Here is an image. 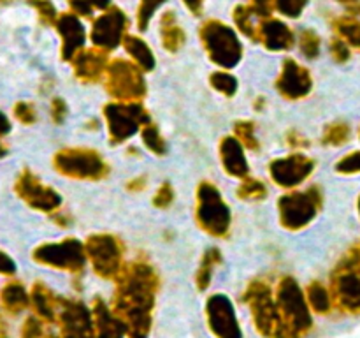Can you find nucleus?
<instances>
[{
	"mask_svg": "<svg viewBox=\"0 0 360 338\" xmlns=\"http://www.w3.org/2000/svg\"><path fill=\"white\" fill-rule=\"evenodd\" d=\"M115 294L116 315L132 338H146L151 326V310L158 277L146 261H134L120 273Z\"/></svg>",
	"mask_w": 360,
	"mask_h": 338,
	"instance_id": "obj_1",
	"label": "nucleus"
},
{
	"mask_svg": "<svg viewBox=\"0 0 360 338\" xmlns=\"http://www.w3.org/2000/svg\"><path fill=\"white\" fill-rule=\"evenodd\" d=\"M195 222L206 234L225 239L232 227V211L214 183L200 182L195 190Z\"/></svg>",
	"mask_w": 360,
	"mask_h": 338,
	"instance_id": "obj_2",
	"label": "nucleus"
},
{
	"mask_svg": "<svg viewBox=\"0 0 360 338\" xmlns=\"http://www.w3.org/2000/svg\"><path fill=\"white\" fill-rule=\"evenodd\" d=\"M207 58L220 69H234L243 60V42L238 32L220 20H206L199 30Z\"/></svg>",
	"mask_w": 360,
	"mask_h": 338,
	"instance_id": "obj_3",
	"label": "nucleus"
},
{
	"mask_svg": "<svg viewBox=\"0 0 360 338\" xmlns=\"http://www.w3.org/2000/svg\"><path fill=\"white\" fill-rule=\"evenodd\" d=\"M53 168L58 175L77 182H101L111 173L97 150L83 146L62 148L53 155Z\"/></svg>",
	"mask_w": 360,
	"mask_h": 338,
	"instance_id": "obj_4",
	"label": "nucleus"
},
{
	"mask_svg": "<svg viewBox=\"0 0 360 338\" xmlns=\"http://www.w3.org/2000/svg\"><path fill=\"white\" fill-rule=\"evenodd\" d=\"M323 196L319 187L308 190H292L278 199V218L287 231H302L316 218L322 210Z\"/></svg>",
	"mask_w": 360,
	"mask_h": 338,
	"instance_id": "obj_5",
	"label": "nucleus"
},
{
	"mask_svg": "<svg viewBox=\"0 0 360 338\" xmlns=\"http://www.w3.org/2000/svg\"><path fill=\"white\" fill-rule=\"evenodd\" d=\"M105 92L112 101L141 102L146 97L144 70L132 60L112 58L104 74Z\"/></svg>",
	"mask_w": 360,
	"mask_h": 338,
	"instance_id": "obj_6",
	"label": "nucleus"
},
{
	"mask_svg": "<svg viewBox=\"0 0 360 338\" xmlns=\"http://www.w3.org/2000/svg\"><path fill=\"white\" fill-rule=\"evenodd\" d=\"M108 137L111 144H122L141 132L146 123L151 122L150 113L141 102L111 101L102 109Z\"/></svg>",
	"mask_w": 360,
	"mask_h": 338,
	"instance_id": "obj_7",
	"label": "nucleus"
},
{
	"mask_svg": "<svg viewBox=\"0 0 360 338\" xmlns=\"http://www.w3.org/2000/svg\"><path fill=\"white\" fill-rule=\"evenodd\" d=\"M88 261L94 266L95 273L102 278H118L123 271V243L118 236L111 232H94L84 239Z\"/></svg>",
	"mask_w": 360,
	"mask_h": 338,
	"instance_id": "obj_8",
	"label": "nucleus"
},
{
	"mask_svg": "<svg viewBox=\"0 0 360 338\" xmlns=\"http://www.w3.org/2000/svg\"><path fill=\"white\" fill-rule=\"evenodd\" d=\"M245 299L250 305V308H252L257 327H259V331L264 337L292 338L288 334L287 327H285L283 320H281L280 312H278V305L274 303L267 284H264L260 280L252 282L248 291H246Z\"/></svg>",
	"mask_w": 360,
	"mask_h": 338,
	"instance_id": "obj_9",
	"label": "nucleus"
},
{
	"mask_svg": "<svg viewBox=\"0 0 360 338\" xmlns=\"http://www.w3.org/2000/svg\"><path fill=\"white\" fill-rule=\"evenodd\" d=\"M276 305L281 320H283L285 327L292 338L302 331L309 330L311 315H309L308 301H306L297 282L292 277L281 278L280 284H278Z\"/></svg>",
	"mask_w": 360,
	"mask_h": 338,
	"instance_id": "obj_10",
	"label": "nucleus"
},
{
	"mask_svg": "<svg viewBox=\"0 0 360 338\" xmlns=\"http://www.w3.org/2000/svg\"><path fill=\"white\" fill-rule=\"evenodd\" d=\"M32 259L42 266L53 268V270L70 271L79 273L86 264V249L84 243L77 238H63L62 242L42 243L35 246L32 252Z\"/></svg>",
	"mask_w": 360,
	"mask_h": 338,
	"instance_id": "obj_11",
	"label": "nucleus"
},
{
	"mask_svg": "<svg viewBox=\"0 0 360 338\" xmlns=\"http://www.w3.org/2000/svg\"><path fill=\"white\" fill-rule=\"evenodd\" d=\"M333 294L341 308L348 312L360 310V242L334 270Z\"/></svg>",
	"mask_w": 360,
	"mask_h": 338,
	"instance_id": "obj_12",
	"label": "nucleus"
},
{
	"mask_svg": "<svg viewBox=\"0 0 360 338\" xmlns=\"http://www.w3.org/2000/svg\"><path fill=\"white\" fill-rule=\"evenodd\" d=\"M14 192L32 210L41 213H55L62 206V196L53 187L46 185L35 173L23 169L14 183Z\"/></svg>",
	"mask_w": 360,
	"mask_h": 338,
	"instance_id": "obj_13",
	"label": "nucleus"
},
{
	"mask_svg": "<svg viewBox=\"0 0 360 338\" xmlns=\"http://www.w3.org/2000/svg\"><path fill=\"white\" fill-rule=\"evenodd\" d=\"M127 30H129V18L120 7L111 6L109 9L102 11L101 16L94 20L91 25L90 39L95 48L112 51L123 44Z\"/></svg>",
	"mask_w": 360,
	"mask_h": 338,
	"instance_id": "obj_14",
	"label": "nucleus"
},
{
	"mask_svg": "<svg viewBox=\"0 0 360 338\" xmlns=\"http://www.w3.org/2000/svg\"><path fill=\"white\" fill-rule=\"evenodd\" d=\"M315 171V161L304 154H290L274 158L269 164V176L281 189H295L304 183Z\"/></svg>",
	"mask_w": 360,
	"mask_h": 338,
	"instance_id": "obj_15",
	"label": "nucleus"
},
{
	"mask_svg": "<svg viewBox=\"0 0 360 338\" xmlns=\"http://www.w3.org/2000/svg\"><path fill=\"white\" fill-rule=\"evenodd\" d=\"M276 92L287 101H301L313 90L311 73L294 58H285L276 77Z\"/></svg>",
	"mask_w": 360,
	"mask_h": 338,
	"instance_id": "obj_16",
	"label": "nucleus"
},
{
	"mask_svg": "<svg viewBox=\"0 0 360 338\" xmlns=\"http://www.w3.org/2000/svg\"><path fill=\"white\" fill-rule=\"evenodd\" d=\"M207 324L218 338H241L238 317L234 306L227 296L214 294L207 299L206 305Z\"/></svg>",
	"mask_w": 360,
	"mask_h": 338,
	"instance_id": "obj_17",
	"label": "nucleus"
},
{
	"mask_svg": "<svg viewBox=\"0 0 360 338\" xmlns=\"http://www.w3.org/2000/svg\"><path fill=\"white\" fill-rule=\"evenodd\" d=\"M56 315L62 327V338H94V320L84 305L60 299Z\"/></svg>",
	"mask_w": 360,
	"mask_h": 338,
	"instance_id": "obj_18",
	"label": "nucleus"
},
{
	"mask_svg": "<svg viewBox=\"0 0 360 338\" xmlns=\"http://www.w3.org/2000/svg\"><path fill=\"white\" fill-rule=\"evenodd\" d=\"M55 28L62 41V46H60L62 60L70 62L81 49H84V42H86V32L81 23V18L74 13L58 14Z\"/></svg>",
	"mask_w": 360,
	"mask_h": 338,
	"instance_id": "obj_19",
	"label": "nucleus"
},
{
	"mask_svg": "<svg viewBox=\"0 0 360 338\" xmlns=\"http://www.w3.org/2000/svg\"><path fill=\"white\" fill-rule=\"evenodd\" d=\"M109 62L108 51L98 48H84L70 60V65H72L74 76L77 81L84 84L97 83V81L104 80L105 69H108Z\"/></svg>",
	"mask_w": 360,
	"mask_h": 338,
	"instance_id": "obj_20",
	"label": "nucleus"
},
{
	"mask_svg": "<svg viewBox=\"0 0 360 338\" xmlns=\"http://www.w3.org/2000/svg\"><path fill=\"white\" fill-rule=\"evenodd\" d=\"M259 42L269 51H288V49L294 48L295 35L285 21L267 16L260 21Z\"/></svg>",
	"mask_w": 360,
	"mask_h": 338,
	"instance_id": "obj_21",
	"label": "nucleus"
},
{
	"mask_svg": "<svg viewBox=\"0 0 360 338\" xmlns=\"http://www.w3.org/2000/svg\"><path fill=\"white\" fill-rule=\"evenodd\" d=\"M246 148L234 136H225L218 144V155L224 171L232 178H246L250 173L248 158L245 155Z\"/></svg>",
	"mask_w": 360,
	"mask_h": 338,
	"instance_id": "obj_22",
	"label": "nucleus"
},
{
	"mask_svg": "<svg viewBox=\"0 0 360 338\" xmlns=\"http://www.w3.org/2000/svg\"><path fill=\"white\" fill-rule=\"evenodd\" d=\"M160 41L162 48L169 53H178L186 41V34L179 25L174 11H167L160 18Z\"/></svg>",
	"mask_w": 360,
	"mask_h": 338,
	"instance_id": "obj_23",
	"label": "nucleus"
},
{
	"mask_svg": "<svg viewBox=\"0 0 360 338\" xmlns=\"http://www.w3.org/2000/svg\"><path fill=\"white\" fill-rule=\"evenodd\" d=\"M94 327L95 338H122L125 330L122 320L116 319L101 299L94 306Z\"/></svg>",
	"mask_w": 360,
	"mask_h": 338,
	"instance_id": "obj_24",
	"label": "nucleus"
},
{
	"mask_svg": "<svg viewBox=\"0 0 360 338\" xmlns=\"http://www.w3.org/2000/svg\"><path fill=\"white\" fill-rule=\"evenodd\" d=\"M232 18H234L236 28H238L243 35L252 39L253 42H259L260 21L267 16H264L262 13H259L252 4H241V6L234 7V11H232Z\"/></svg>",
	"mask_w": 360,
	"mask_h": 338,
	"instance_id": "obj_25",
	"label": "nucleus"
},
{
	"mask_svg": "<svg viewBox=\"0 0 360 338\" xmlns=\"http://www.w3.org/2000/svg\"><path fill=\"white\" fill-rule=\"evenodd\" d=\"M123 48L129 53L130 60H132L136 65H139L144 73H151L157 65V60H155L153 49L148 46V42L144 39H141L139 35L127 34L123 39Z\"/></svg>",
	"mask_w": 360,
	"mask_h": 338,
	"instance_id": "obj_26",
	"label": "nucleus"
},
{
	"mask_svg": "<svg viewBox=\"0 0 360 338\" xmlns=\"http://www.w3.org/2000/svg\"><path fill=\"white\" fill-rule=\"evenodd\" d=\"M30 301H32V306H34V310L37 312V317H41V319L44 320L56 319L60 299H56L55 294H53L46 285H42L41 282H37V284L32 287Z\"/></svg>",
	"mask_w": 360,
	"mask_h": 338,
	"instance_id": "obj_27",
	"label": "nucleus"
},
{
	"mask_svg": "<svg viewBox=\"0 0 360 338\" xmlns=\"http://www.w3.org/2000/svg\"><path fill=\"white\" fill-rule=\"evenodd\" d=\"M0 303H2L4 310L9 313H20L30 303V296L27 294L23 285L20 282H9L0 291Z\"/></svg>",
	"mask_w": 360,
	"mask_h": 338,
	"instance_id": "obj_28",
	"label": "nucleus"
},
{
	"mask_svg": "<svg viewBox=\"0 0 360 338\" xmlns=\"http://www.w3.org/2000/svg\"><path fill=\"white\" fill-rule=\"evenodd\" d=\"M221 263V254L217 246H211V249L206 250L202 261H200V268L195 275V284L200 291L210 287L211 275H213L214 268Z\"/></svg>",
	"mask_w": 360,
	"mask_h": 338,
	"instance_id": "obj_29",
	"label": "nucleus"
},
{
	"mask_svg": "<svg viewBox=\"0 0 360 338\" xmlns=\"http://www.w3.org/2000/svg\"><path fill=\"white\" fill-rule=\"evenodd\" d=\"M334 30L338 37L343 39L348 46L360 49V21L352 16H341L334 21Z\"/></svg>",
	"mask_w": 360,
	"mask_h": 338,
	"instance_id": "obj_30",
	"label": "nucleus"
},
{
	"mask_svg": "<svg viewBox=\"0 0 360 338\" xmlns=\"http://www.w3.org/2000/svg\"><path fill=\"white\" fill-rule=\"evenodd\" d=\"M236 194L241 201H250V203H257V201L266 199L267 196V187L262 180L259 178H243V182L239 183V187L236 189Z\"/></svg>",
	"mask_w": 360,
	"mask_h": 338,
	"instance_id": "obj_31",
	"label": "nucleus"
},
{
	"mask_svg": "<svg viewBox=\"0 0 360 338\" xmlns=\"http://www.w3.org/2000/svg\"><path fill=\"white\" fill-rule=\"evenodd\" d=\"M141 137H143V143L148 150L151 151L157 157H162L167 151V143H165L164 136L160 134L158 127L153 122L146 123V125L141 129Z\"/></svg>",
	"mask_w": 360,
	"mask_h": 338,
	"instance_id": "obj_32",
	"label": "nucleus"
},
{
	"mask_svg": "<svg viewBox=\"0 0 360 338\" xmlns=\"http://www.w3.org/2000/svg\"><path fill=\"white\" fill-rule=\"evenodd\" d=\"M210 84L218 92V94L225 95V97H234L238 94L239 81L234 74H231L229 70H214L210 76Z\"/></svg>",
	"mask_w": 360,
	"mask_h": 338,
	"instance_id": "obj_33",
	"label": "nucleus"
},
{
	"mask_svg": "<svg viewBox=\"0 0 360 338\" xmlns=\"http://www.w3.org/2000/svg\"><path fill=\"white\" fill-rule=\"evenodd\" d=\"M234 137L246 148V150H260L259 137L255 134V123L252 120H239L234 123Z\"/></svg>",
	"mask_w": 360,
	"mask_h": 338,
	"instance_id": "obj_34",
	"label": "nucleus"
},
{
	"mask_svg": "<svg viewBox=\"0 0 360 338\" xmlns=\"http://www.w3.org/2000/svg\"><path fill=\"white\" fill-rule=\"evenodd\" d=\"M350 125L345 122H334L326 127L322 136V143L327 146H341L350 139Z\"/></svg>",
	"mask_w": 360,
	"mask_h": 338,
	"instance_id": "obj_35",
	"label": "nucleus"
},
{
	"mask_svg": "<svg viewBox=\"0 0 360 338\" xmlns=\"http://www.w3.org/2000/svg\"><path fill=\"white\" fill-rule=\"evenodd\" d=\"M70 13L79 18H91L97 11H105L111 7V0H67Z\"/></svg>",
	"mask_w": 360,
	"mask_h": 338,
	"instance_id": "obj_36",
	"label": "nucleus"
},
{
	"mask_svg": "<svg viewBox=\"0 0 360 338\" xmlns=\"http://www.w3.org/2000/svg\"><path fill=\"white\" fill-rule=\"evenodd\" d=\"M299 48L301 53L309 60H315L320 55V48H322V39L316 34L313 28H304V30L299 34Z\"/></svg>",
	"mask_w": 360,
	"mask_h": 338,
	"instance_id": "obj_37",
	"label": "nucleus"
},
{
	"mask_svg": "<svg viewBox=\"0 0 360 338\" xmlns=\"http://www.w3.org/2000/svg\"><path fill=\"white\" fill-rule=\"evenodd\" d=\"M165 2H167V0H139L136 18H137V28H139L141 32L148 30L153 16Z\"/></svg>",
	"mask_w": 360,
	"mask_h": 338,
	"instance_id": "obj_38",
	"label": "nucleus"
},
{
	"mask_svg": "<svg viewBox=\"0 0 360 338\" xmlns=\"http://www.w3.org/2000/svg\"><path fill=\"white\" fill-rule=\"evenodd\" d=\"M308 301L315 312L326 313L330 308V296L320 282H313L308 287Z\"/></svg>",
	"mask_w": 360,
	"mask_h": 338,
	"instance_id": "obj_39",
	"label": "nucleus"
},
{
	"mask_svg": "<svg viewBox=\"0 0 360 338\" xmlns=\"http://www.w3.org/2000/svg\"><path fill=\"white\" fill-rule=\"evenodd\" d=\"M27 4L37 13L39 20H41L42 23L53 25V27H55L58 13H56V7L53 6L51 0H27Z\"/></svg>",
	"mask_w": 360,
	"mask_h": 338,
	"instance_id": "obj_40",
	"label": "nucleus"
},
{
	"mask_svg": "<svg viewBox=\"0 0 360 338\" xmlns=\"http://www.w3.org/2000/svg\"><path fill=\"white\" fill-rule=\"evenodd\" d=\"M21 338H55L46 330L44 319L41 317H28L21 327Z\"/></svg>",
	"mask_w": 360,
	"mask_h": 338,
	"instance_id": "obj_41",
	"label": "nucleus"
},
{
	"mask_svg": "<svg viewBox=\"0 0 360 338\" xmlns=\"http://www.w3.org/2000/svg\"><path fill=\"white\" fill-rule=\"evenodd\" d=\"M308 4L309 0H274V9L287 18H299Z\"/></svg>",
	"mask_w": 360,
	"mask_h": 338,
	"instance_id": "obj_42",
	"label": "nucleus"
},
{
	"mask_svg": "<svg viewBox=\"0 0 360 338\" xmlns=\"http://www.w3.org/2000/svg\"><path fill=\"white\" fill-rule=\"evenodd\" d=\"M334 171L340 173V175H357L360 173V150L352 151V154L340 158L334 165Z\"/></svg>",
	"mask_w": 360,
	"mask_h": 338,
	"instance_id": "obj_43",
	"label": "nucleus"
},
{
	"mask_svg": "<svg viewBox=\"0 0 360 338\" xmlns=\"http://www.w3.org/2000/svg\"><path fill=\"white\" fill-rule=\"evenodd\" d=\"M13 113L14 118L20 123H23V125H32V123H35V120H37V113H35L34 104H30V102L27 101L16 102Z\"/></svg>",
	"mask_w": 360,
	"mask_h": 338,
	"instance_id": "obj_44",
	"label": "nucleus"
},
{
	"mask_svg": "<svg viewBox=\"0 0 360 338\" xmlns=\"http://www.w3.org/2000/svg\"><path fill=\"white\" fill-rule=\"evenodd\" d=\"M172 203H174V189H172L171 183L164 182L155 194L153 206L158 210H167Z\"/></svg>",
	"mask_w": 360,
	"mask_h": 338,
	"instance_id": "obj_45",
	"label": "nucleus"
},
{
	"mask_svg": "<svg viewBox=\"0 0 360 338\" xmlns=\"http://www.w3.org/2000/svg\"><path fill=\"white\" fill-rule=\"evenodd\" d=\"M330 56L334 58V62L345 63L350 60V46L343 41L341 37H334L330 41Z\"/></svg>",
	"mask_w": 360,
	"mask_h": 338,
	"instance_id": "obj_46",
	"label": "nucleus"
},
{
	"mask_svg": "<svg viewBox=\"0 0 360 338\" xmlns=\"http://www.w3.org/2000/svg\"><path fill=\"white\" fill-rule=\"evenodd\" d=\"M67 113H69V108H67V102L63 101L62 97H55L51 101V106H49V116H51V122L55 125H62L67 118Z\"/></svg>",
	"mask_w": 360,
	"mask_h": 338,
	"instance_id": "obj_47",
	"label": "nucleus"
},
{
	"mask_svg": "<svg viewBox=\"0 0 360 338\" xmlns=\"http://www.w3.org/2000/svg\"><path fill=\"white\" fill-rule=\"evenodd\" d=\"M14 273H16V264H14V261L4 250H0V275H7L9 277V275Z\"/></svg>",
	"mask_w": 360,
	"mask_h": 338,
	"instance_id": "obj_48",
	"label": "nucleus"
},
{
	"mask_svg": "<svg viewBox=\"0 0 360 338\" xmlns=\"http://www.w3.org/2000/svg\"><path fill=\"white\" fill-rule=\"evenodd\" d=\"M287 144L294 148H306L309 146V141L306 139V137H302L297 130H290V132L287 134Z\"/></svg>",
	"mask_w": 360,
	"mask_h": 338,
	"instance_id": "obj_49",
	"label": "nucleus"
},
{
	"mask_svg": "<svg viewBox=\"0 0 360 338\" xmlns=\"http://www.w3.org/2000/svg\"><path fill=\"white\" fill-rule=\"evenodd\" d=\"M146 185H148L146 176H136V178L129 180L125 187L127 190H130V192H141V190L146 189Z\"/></svg>",
	"mask_w": 360,
	"mask_h": 338,
	"instance_id": "obj_50",
	"label": "nucleus"
},
{
	"mask_svg": "<svg viewBox=\"0 0 360 338\" xmlns=\"http://www.w3.org/2000/svg\"><path fill=\"white\" fill-rule=\"evenodd\" d=\"M250 4H252L259 13H262L264 16H271V11H273L274 7V0H252Z\"/></svg>",
	"mask_w": 360,
	"mask_h": 338,
	"instance_id": "obj_51",
	"label": "nucleus"
},
{
	"mask_svg": "<svg viewBox=\"0 0 360 338\" xmlns=\"http://www.w3.org/2000/svg\"><path fill=\"white\" fill-rule=\"evenodd\" d=\"M183 4H185L186 9H188L193 16H200L204 11V4H206V0H183Z\"/></svg>",
	"mask_w": 360,
	"mask_h": 338,
	"instance_id": "obj_52",
	"label": "nucleus"
},
{
	"mask_svg": "<svg viewBox=\"0 0 360 338\" xmlns=\"http://www.w3.org/2000/svg\"><path fill=\"white\" fill-rule=\"evenodd\" d=\"M53 220H55L60 227H69L70 225V217L69 215L62 213V211H55V213H53Z\"/></svg>",
	"mask_w": 360,
	"mask_h": 338,
	"instance_id": "obj_53",
	"label": "nucleus"
},
{
	"mask_svg": "<svg viewBox=\"0 0 360 338\" xmlns=\"http://www.w3.org/2000/svg\"><path fill=\"white\" fill-rule=\"evenodd\" d=\"M7 132H11V122L9 118L0 111V136H4V134Z\"/></svg>",
	"mask_w": 360,
	"mask_h": 338,
	"instance_id": "obj_54",
	"label": "nucleus"
},
{
	"mask_svg": "<svg viewBox=\"0 0 360 338\" xmlns=\"http://www.w3.org/2000/svg\"><path fill=\"white\" fill-rule=\"evenodd\" d=\"M0 338H11L9 333H7V330L4 327V324L0 323Z\"/></svg>",
	"mask_w": 360,
	"mask_h": 338,
	"instance_id": "obj_55",
	"label": "nucleus"
},
{
	"mask_svg": "<svg viewBox=\"0 0 360 338\" xmlns=\"http://www.w3.org/2000/svg\"><path fill=\"white\" fill-rule=\"evenodd\" d=\"M336 2L343 4V6H355V4H357L359 0H336Z\"/></svg>",
	"mask_w": 360,
	"mask_h": 338,
	"instance_id": "obj_56",
	"label": "nucleus"
},
{
	"mask_svg": "<svg viewBox=\"0 0 360 338\" xmlns=\"http://www.w3.org/2000/svg\"><path fill=\"white\" fill-rule=\"evenodd\" d=\"M264 106H266V102L262 101V97H259V99H257V102H255V108H257V109H262Z\"/></svg>",
	"mask_w": 360,
	"mask_h": 338,
	"instance_id": "obj_57",
	"label": "nucleus"
},
{
	"mask_svg": "<svg viewBox=\"0 0 360 338\" xmlns=\"http://www.w3.org/2000/svg\"><path fill=\"white\" fill-rule=\"evenodd\" d=\"M6 154H7V148L4 146V143H2V141H0V158L6 157Z\"/></svg>",
	"mask_w": 360,
	"mask_h": 338,
	"instance_id": "obj_58",
	"label": "nucleus"
},
{
	"mask_svg": "<svg viewBox=\"0 0 360 338\" xmlns=\"http://www.w3.org/2000/svg\"><path fill=\"white\" fill-rule=\"evenodd\" d=\"M357 206H359V215H360V197H359V204H357Z\"/></svg>",
	"mask_w": 360,
	"mask_h": 338,
	"instance_id": "obj_59",
	"label": "nucleus"
},
{
	"mask_svg": "<svg viewBox=\"0 0 360 338\" xmlns=\"http://www.w3.org/2000/svg\"><path fill=\"white\" fill-rule=\"evenodd\" d=\"M0 2H9V0H0Z\"/></svg>",
	"mask_w": 360,
	"mask_h": 338,
	"instance_id": "obj_60",
	"label": "nucleus"
}]
</instances>
